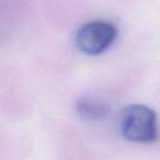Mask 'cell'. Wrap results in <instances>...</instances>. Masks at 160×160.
Returning <instances> with one entry per match:
<instances>
[{
  "label": "cell",
  "mask_w": 160,
  "mask_h": 160,
  "mask_svg": "<svg viewBox=\"0 0 160 160\" xmlns=\"http://www.w3.org/2000/svg\"><path fill=\"white\" fill-rule=\"evenodd\" d=\"M78 115L88 121H99L105 118L110 113V108L103 101L94 98H81L76 102Z\"/></svg>",
  "instance_id": "obj_3"
},
{
  "label": "cell",
  "mask_w": 160,
  "mask_h": 160,
  "mask_svg": "<svg viewBox=\"0 0 160 160\" xmlns=\"http://www.w3.org/2000/svg\"><path fill=\"white\" fill-rule=\"evenodd\" d=\"M118 36V30L105 21H91L78 30L76 45L85 54L99 55L107 51Z\"/></svg>",
  "instance_id": "obj_2"
},
{
  "label": "cell",
  "mask_w": 160,
  "mask_h": 160,
  "mask_svg": "<svg viewBox=\"0 0 160 160\" xmlns=\"http://www.w3.org/2000/svg\"><path fill=\"white\" fill-rule=\"evenodd\" d=\"M121 131L129 142L142 144L155 142L158 136L155 111L144 104L127 105L121 116Z\"/></svg>",
  "instance_id": "obj_1"
}]
</instances>
